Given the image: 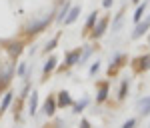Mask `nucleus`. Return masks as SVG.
I'll use <instances>...</instances> for the list:
<instances>
[{
    "label": "nucleus",
    "instance_id": "1",
    "mask_svg": "<svg viewBox=\"0 0 150 128\" xmlns=\"http://www.w3.org/2000/svg\"><path fill=\"white\" fill-rule=\"evenodd\" d=\"M52 20H54V16H52V14H48V16H44L42 20H32V22H30L28 26H26V28H24V32H26L28 36L40 34V32H42L44 28H48V24L52 22Z\"/></svg>",
    "mask_w": 150,
    "mask_h": 128
},
{
    "label": "nucleus",
    "instance_id": "2",
    "mask_svg": "<svg viewBox=\"0 0 150 128\" xmlns=\"http://www.w3.org/2000/svg\"><path fill=\"white\" fill-rule=\"evenodd\" d=\"M106 28H108V16H102V18H100V20H96V24L92 26V30H90V36H92L94 40H96V38L104 36Z\"/></svg>",
    "mask_w": 150,
    "mask_h": 128
},
{
    "label": "nucleus",
    "instance_id": "3",
    "mask_svg": "<svg viewBox=\"0 0 150 128\" xmlns=\"http://www.w3.org/2000/svg\"><path fill=\"white\" fill-rule=\"evenodd\" d=\"M148 28H150V16L146 18V20H140V22L136 24V28H134V32H132V38H140Z\"/></svg>",
    "mask_w": 150,
    "mask_h": 128
},
{
    "label": "nucleus",
    "instance_id": "4",
    "mask_svg": "<svg viewBox=\"0 0 150 128\" xmlns=\"http://www.w3.org/2000/svg\"><path fill=\"white\" fill-rule=\"evenodd\" d=\"M148 68H150V56L148 54L134 60V70L136 72H144V70H148Z\"/></svg>",
    "mask_w": 150,
    "mask_h": 128
},
{
    "label": "nucleus",
    "instance_id": "5",
    "mask_svg": "<svg viewBox=\"0 0 150 128\" xmlns=\"http://www.w3.org/2000/svg\"><path fill=\"white\" fill-rule=\"evenodd\" d=\"M56 106H58V104H56V98H54V96H48L42 110H44V114H46V116H52V114L56 112Z\"/></svg>",
    "mask_w": 150,
    "mask_h": 128
},
{
    "label": "nucleus",
    "instance_id": "6",
    "mask_svg": "<svg viewBox=\"0 0 150 128\" xmlns=\"http://www.w3.org/2000/svg\"><path fill=\"white\" fill-rule=\"evenodd\" d=\"M82 56V48H76V50H72L66 54V66H74V64H78V60Z\"/></svg>",
    "mask_w": 150,
    "mask_h": 128
},
{
    "label": "nucleus",
    "instance_id": "7",
    "mask_svg": "<svg viewBox=\"0 0 150 128\" xmlns=\"http://www.w3.org/2000/svg\"><path fill=\"white\" fill-rule=\"evenodd\" d=\"M56 104H58V106H72V104H74V102H72V96H70V92H66V90L58 92Z\"/></svg>",
    "mask_w": 150,
    "mask_h": 128
},
{
    "label": "nucleus",
    "instance_id": "8",
    "mask_svg": "<svg viewBox=\"0 0 150 128\" xmlns=\"http://www.w3.org/2000/svg\"><path fill=\"white\" fill-rule=\"evenodd\" d=\"M78 14H80V6H72L70 12L66 14V18H64V24H66V26L74 24V22H76V18H78Z\"/></svg>",
    "mask_w": 150,
    "mask_h": 128
},
{
    "label": "nucleus",
    "instance_id": "9",
    "mask_svg": "<svg viewBox=\"0 0 150 128\" xmlns=\"http://www.w3.org/2000/svg\"><path fill=\"white\" fill-rule=\"evenodd\" d=\"M56 62H58L56 56H50V58H48V62L44 64V68H42V74H44V78H42V80H46L48 76H50V72L56 68Z\"/></svg>",
    "mask_w": 150,
    "mask_h": 128
},
{
    "label": "nucleus",
    "instance_id": "10",
    "mask_svg": "<svg viewBox=\"0 0 150 128\" xmlns=\"http://www.w3.org/2000/svg\"><path fill=\"white\" fill-rule=\"evenodd\" d=\"M106 96H108V82H98V96H96V102H98V104L104 102Z\"/></svg>",
    "mask_w": 150,
    "mask_h": 128
},
{
    "label": "nucleus",
    "instance_id": "11",
    "mask_svg": "<svg viewBox=\"0 0 150 128\" xmlns=\"http://www.w3.org/2000/svg\"><path fill=\"white\" fill-rule=\"evenodd\" d=\"M138 112L142 114V116H148L150 114V96L142 98V100L138 102Z\"/></svg>",
    "mask_w": 150,
    "mask_h": 128
},
{
    "label": "nucleus",
    "instance_id": "12",
    "mask_svg": "<svg viewBox=\"0 0 150 128\" xmlns=\"http://www.w3.org/2000/svg\"><path fill=\"white\" fill-rule=\"evenodd\" d=\"M96 20H98V12L94 10L92 14H90V16L86 18V24H84V34H88V32L92 30V26L96 24Z\"/></svg>",
    "mask_w": 150,
    "mask_h": 128
},
{
    "label": "nucleus",
    "instance_id": "13",
    "mask_svg": "<svg viewBox=\"0 0 150 128\" xmlns=\"http://www.w3.org/2000/svg\"><path fill=\"white\" fill-rule=\"evenodd\" d=\"M124 60H126V56H124V54H116V56H114V66L110 64V68H108V74L112 76V74H114V72H116V68L124 64Z\"/></svg>",
    "mask_w": 150,
    "mask_h": 128
},
{
    "label": "nucleus",
    "instance_id": "14",
    "mask_svg": "<svg viewBox=\"0 0 150 128\" xmlns=\"http://www.w3.org/2000/svg\"><path fill=\"white\" fill-rule=\"evenodd\" d=\"M12 94H14V92H10V90L4 94V98H2V102H0V116H2V114L6 112V108L10 106V102H12Z\"/></svg>",
    "mask_w": 150,
    "mask_h": 128
},
{
    "label": "nucleus",
    "instance_id": "15",
    "mask_svg": "<svg viewBox=\"0 0 150 128\" xmlns=\"http://www.w3.org/2000/svg\"><path fill=\"white\" fill-rule=\"evenodd\" d=\"M70 8H72V6H70V2H64V6H62V8L58 10V14H56V20H58V22H64V18H66V14L70 12Z\"/></svg>",
    "mask_w": 150,
    "mask_h": 128
},
{
    "label": "nucleus",
    "instance_id": "16",
    "mask_svg": "<svg viewBox=\"0 0 150 128\" xmlns=\"http://www.w3.org/2000/svg\"><path fill=\"white\" fill-rule=\"evenodd\" d=\"M36 110H38V92H32V98H30V104H28V112L34 116Z\"/></svg>",
    "mask_w": 150,
    "mask_h": 128
},
{
    "label": "nucleus",
    "instance_id": "17",
    "mask_svg": "<svg viewBox=\"0 0 150 128\" xmlns=\"http://www.w3.org/2000/svg\"><path fill=\"white\" fill-rule=\"evenodd\" d=\"M144 12H146V2H144V4H138V8H136V12H134V22H136V24L142 20Z\"/></svg>",
    "mask_w": 150,
    "mask_h": 128
},
{
    "label": "nucleus",
    "instance_id": "18",
    "mask_svg": "<svg viewBox=\"0 0 150 128\" xmlns=\"http://www.w3.org/2000/svg\"><path fill=\"white\" fill-rule=\"evenodd\" d=\"M58 38H60V34H56V36H54V38H52V40H50V42L46 44V46H44V50H42L44 54H48V52H52V50L56 48V44H58Z\"/></svg>",
    "mask_w": 150,
    "mask_h": 128
},
{
    "label": "nucleus",
    "instance_id": "19",
    "mask_svg": "<svg viewBox=\"0 0 150 128\" xmlns=\"http://www.w3.org/2000/svg\"><path fill=\"white\" fill-rule=\"evenodd\" d=\"M8 50H10L12 56H18V54L22 52V42H12L10 46H8Z\"/></svg>",
    "mask_w": 150,
    "mask_h": 128
},
{
    "label": "nucleus",
    "instance_id": "20",
    "mask_svg": "<svg viewBox=\"0 0 150 128\" xmlns=\"http://www.w3.org/2000/svg\"><path fill=\"white\" fill-rule=\"evenodd\" d=\"M122 14H124V10H120L116 14V18L112 20V32H118V28H120V24H122Z\"/></svg>",
    "mask_w": 150,
    "mask_h": 128
},
{
    "label": "nucleus",
    "instance_id": "21",
    "mask_svg": "<svg viewBox=\"0 0 150 128\" xmlns=\"http://www.w3.org/2000/svg\"><path fill=\"white\" fill-rule=\"evenodd\" d=\"M126 92H128V80H122L120 90H118V98H120V100H124V98H126Z\"/></svg>",
    "mask_w": 150,
    "mask_h": 128
},
{
    "label": "nucleus",
    "instance_id": "22",
    "mask_svg": "<svg viewBox=\"0 0 150 128\" xmlns=\"http://www.w3.org/2000/svg\"><path fill=\"white\" fill-rule=\"evenodd\" d=\"M86 104H88V98H84V100H80L78 104H72V106H74V110H72V112H74V114H80L82 110L86 108Z\"/></svg>",
    "mask_w": 150,
    "mask_h": 128
},
{
    "label": "nucleus",
    "instance_id": "23",
    "mask_svg": "<svg viewBox=\"0 0 150 128\" xmlns=\"http://www.w3.org/2000/svg\"><path fill=\"white\" fill-rule=\"evenodd\" d=\"M90 54H92V46H88L84 52H82V56H80V60H78V62H80V64H84V62L88 60V56H90Z\"/></svg>",
    "mask_w": 150,
    "mask_h": 128
},
{
    "label": "nucleus",
    "instance_id": "24",
    "mask_svg": "<svg viewBox=\"0 0 150 128\" xmlns=\"http://www.w3.org/2000/svg\"><path fill=\"white\" fill-rule=\"evenodd\" d=\"M134 126H136V118H128L122 128H134Z\"/></svg>",
    "mask_w": 150,
    "mask_h": 128
},
{
    "label": "nucleus",
    "instance_id": "25",
    "mask_svg": "<svg viewBox=\"0 0 150 128\" xmlns=\"http://www.w3.org/2000/svg\"><path fill=\"white\" fill-rule=\"evenodd\" d=\"M98 70H100V62H98V60H96V62H94L92 66H90V76H94V74H96V72H98Z\"/></svg>",
    "mask_w": 150,
    "mask_h": 128
},
{
    "label": "nucleus",
    "instance_id": "26",
    "mask_svg": "<svg viewBox=\"0 0 150 128\" xmlns=\"http://www.w3.org/2000/svg\"><path fill=\"white\" fill-rule=\"evenodd\" d=\"M24 72H26V62H20V66L16 68V74L18 76H24Z\"/></svg>",
    "mask_w": 150,
    "mask_h": 128
},
{
    "label": "nucleus",
    "instance_id": "27",
    "mask_svg": "<svg viewBox=\"0 0 150 128\" xmlns=\"http://www.w3.org/2000/svg\"><path fill=\"white\" fill-rule=\"evenodd\" d=\"M28 90H30V84H28V82H26V84H24V88H22V94H20V96H26V94H28Z\"/></svg>",
    "mask_w": 150,
    "mask_h": 128
},
{
    "label": "nucleus",
    "instance_id": "28",
    "mask_svg": "<svg viewBox=\"0 0 150 128\" xmlns=\"http://www.w3.org/2000/svg\"><path fill=\"white\" fill-rule=\"evenodd\" d=\"M112 2H114V0H102V6H104V8H110Z\"/></svg>",
    "mask_w": 150,
    "mask_h": 128
},
{
    "label": "nucleus",
    "instance_id": "29",
    "mask_svg": "<svg viewBox=\"0 0 150 128\" xmlns=\"http://www.w3.org/2000/svg\"><path fill=\"white\" fill-rule=\"evenodd\" d=\"M80 128H90V122H88V120H82V122H80Z\"/></svg>",
    "mask_w": 150,
    "mask_h": 128
},
{
    "label": "nucleus",
    "instance_id": "30",
    "mask_svg": "<svg viewBox=\"0 0 150 128\" xmlns=\"http://www.w3.org/2000/svg\"><path fill=\"white\" fill-rule=\"evenodd\" d=\"M132 2H134V4H140V0H132Z\"/></svg>",
    "mask_w": 150,
    "mask_h": 128
},
{
    "label": "nucleus",
    "instance_id": "31",
    "mask_svg": "<svg viewBox=\"0 0 150 128\" xmlns=\"http://www.w3.org/2000/svg\"><path fill=\"white\" fill-rule=\"evenodd\" d=\"M148 44H150V38H148Z\"/></svg>",
    "mask_w": 150,
    "mask_h": 128
}]
</instances>
